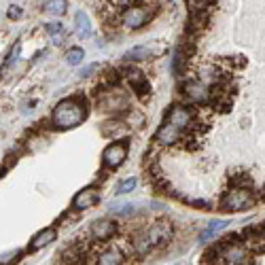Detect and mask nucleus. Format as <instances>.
<instances>
[{"label": "nucleus", "instance_id": "obj_2", "mask_svg": "<svg viewBox=\"0 0 265 265\" xmlns=\"http://www.w3.org/2000/svg\"><path fill=\"white\" fill-rule=\"evenodd\" d=\"M252 193L248 189H231L227 191L221 200V208L223 210H229V212H235V210H244V208L252 206Z\"/></svg>", "mask_w": 265, "mask_h": 265}, {"label": "nucleus", "instance_id": "obj_15", "mask_svg": "<svg viewBox=\"0 0 265 265\" xmlns=\"http://www.w3.org/2000/svg\"><path fill=\"white\" fill-rule=\"evenodd\" d=\"M125 259H123V252L119 248H106L104 252H100V257H98L100 265H119Z\"/></svg>", "mask_w": 265, "mask_h": 265}, {"label": "nucleus", "instance_id": "obj_26", "mask_svg": "<svg viewBox=\"0 0 265 265\" xmlns=\"http://www.w3.org/2000/svg\"><path fill=\"white\" fill-rule=\"evenodd\" d=\"M112 3L119 5V7H131V5L136 3V0H112Z\"/></svg>", "mask_w": 265, "mask_h": 265}, {"label": "nucleus", "instance_id": "obj_27", "mask_svg": "<svg viewBox=\"0 0 265 265\" xmlns=\"http://www.w3.org/2000/svg\"><path fill=\"white\" fill-rule=\"evenodd\" d=\"M263 238H265V227H263Z\"/></svg>", "mask_w": 265, "mask_h": 265}, {"label": "nucleus", "instance_id": "obj_18", "mask_svg": "<svg viewBox=\"0 0 265 265\" xmlns=\"http://www.w3.org/2000/svg\"><path fill=\"white\" fill-rule=\"evenodd\" d=\"M153 55V49L151 47H134V49H129L127 53H125V60H147V58H151Z\"/></svg>", "mask_w": 265, "mask_h": 265}, {"label": "nucleus", "instance_id": "obj_21", "mask_svg": "<svg viewBox=\"0 0 265 265\" xmlns=\"http://www.w3.org/2000/svg\"><path fill=\"white\" fill-rule=\"evenodd\" d=\"M85 58V51L81 49V47H72V49L66 51V62H68L70 66H79Z\"/></svg>", "mask_w": 265, "mask_h": 265}, {"label": "nucleus", "instance_id": "obj_10", "mask_svg": "<svg viewBox=\"0 0 265 265\" xmlns=\"http://www.w3.org/2000/svg\"><path fill=\"white\" fill-rule=\"evenodd\" d=\"M185 96L195 104H204L210 98V91H208V85L204 81H189L185 83Z\"/></svg>", "mask_w": 265, "mask_h": 265}, {"label": "nucleus", "instance_id": "obj_12", "mask_svg": "<svg viewBox=\"0 0 265 265\" xmlns=\"http://www.w3.org/2000/svg\"><path fill=\"white\" fill-rule=\"evenodd\" d=\"M98 200H100V197H98V189L87 187V189H83V191L77 193V197L72 200V208H74V210H87V208L96 206Z\"/></svg>", "mask_w": 265, "mask_h": 265}, {"label": "nucleus", "instance_id": "obj_14", "mask_svg": "<svg viewBox=\"0 0 265 265\" xmlns=\"http://www.w3.org/2000/svg\"><path fill=\"white\" fill-rule=\"evenodd\" d=\"M58 238V231L53 229V227H47V229H43V231H39L32 238V242H30V248L32 250H41V248H45V246H49V244H53V240Z\"/></svg>", "mask_w": 265, "mask_h": 265}, {"label": "nucleus", "instance_id": "obj_28", "mask_svg": "<svg viewBox=\"0 0 265 265\" xmlns=\"http://www.w3.org/2000/svg\"><path fill=\"white\" fill-rule=\"evenodd\" d=\"M202 3H210V0H202Z\"/></svg>", "mask_w": 265, "mask_h": 265}, {"label": "nucleus", "instance_id": "obj_7", "mask_svg": "<svg viewBox=\"0 0 265 265\" xmlns=\"http://www.w3.org/2000/svg\"><path fill=\"white\" fill-rule=\"evenodd\" d=\"M166 121L172 123V125L178 127L181 131H185L189 125H191L193 115H191V110L185 108V106H172V108H170V112L166 115Z\"/></svg>", "mask_w": 265, "mask_h": 265}, {"label": "nucleus", "instance_id": "obj_24", "mask_svg": "<svg viewBox=\"0 0 265 265\" xmlns=\"http://www.w3.org/2000/svg\"><path fill=\"white\" fill-rule=\"evenodd\" d=\"M7 15L11 17V20H17V17L22 15V9H20V7H11V9H9V13H7Z\"/></svg>", "mask_w": 265, "mask_h": 265}, {"label": "nucleus", "instance_id": "obj_17", "mask_svg": "<svg viewBox=\"0 0 265 265\" xmlns=\"http://www.w3.org/2000/svg\"><path fill=\"white\" fill-rule=\"evenodd\" d=\"M77 34H79V39H87L91 34V22H89V17L85 11L77 13Z\"/></svg>", "mask_w": 265, "mask_h": 265}, {"label": "nucleus", "instance_id": "obj_23", "mask_svg": "<svg viewBox=\"0 0 265 265\" xmlns=\"http://www.w3.org/2000/svg\"><path fill=\"white\" fill-rule=\"evenodd\" d=\"M134 187H136V178H134V176L123 178V181L117 185V193H119V195H125V193H129V191H134Z\"/></svg>", "mask_w": 265, "mask_h": 265}, {"label": "nucleus", "instance_id": "obj_9", "mask_svg": "<svg viewBox=\"0 0 265 265\" xmlns=\"http://www.w3.org/2000/svg\"><path fill=\"white\" fill-rule=\"evenodd\" d=\"M125 79L129 81V85L134 87V91L138 93L140 98H145V96H149V81H147V74L143 72V70H138V68H125Z\"/></svg>", "mask_w": 265, "mask_h": 265}, {"label": "nucleus", "instance_id": "obj_22", "mask_svg": "<svg viewBox=\"0 0 265 265\" xmlns=\"http://www.w3.org/2000/svg\"><path fill=\"white\" fill-rule=\"evenodd\" d=\"M47 32L53 36V43H62V39H64V26L62 24H58V22L47 24Z\"/></svg>", "mask_w": 265, "mask_h": 265}, {"label": "nucleus", "instance_id": "obj_6", "mask_svg": "<svg viewBox=\"0 0 265 265\" xmlns=\"http://www.w3.org/2000/svg\"><path fill=\"white\" fill-rule=\"evenodd\" d=\"M147 231H149V238H151V242H153V246L168 244L170 240H172V233H174L172 225H170L168 221H157L155 225H151Z\"/></svg>", "mask_w": 265, "mask_h": 265}, {"label": "nucleus", "instance_id": "obj_16", "mask_svg": "<svg viewBox=\"0 0 265 265\" xmlns=\"http://www.w3.org/2000/svg\"><path fill=\"white\" fill-rule=\"evenodd\" d=\"M151 248H153V242H151V238H149V231H147V229L138 231V233L134 235V250H136L138 254H147Z\"/></svg>", "mask_w": 265, "mask_h": 265}, {"label": "nucleus", "instance_id": "obj_20", "mask_svg": "<svg viewBox=\"0 0 265 265\" xmlns=\"http://www.w3.org/2000/svg\"><path fill=\"white\" fill-rule=\"evenodd\" d=\"M223 227H227V221H212L210 225H208V229L206 231H202V235H200V240L202 242H206V240H210L214 233H219Z\"/></svg>", "mask_w": 265, "mask_h": 265}, {"label": "nucleus", "instance_id": "obj_19", "mask_svg": "<svg viewBox=\"0 0 265 265\" xmlns=\"http://www.w3.org/2000/svg\"><path fill=\"white\" fill-rule=\"evenodd\" d=\"M66 0H47L45 5V11L49 15H64L66 13Z\"/></svg>", "mask_w": 265, "mask_h": 265}, {"label": "nucleus", "instance_id": "obj_11", "mask_svg": "<svg viewBox=\"0 0 265 265\" xmlns=\"http://www.w3.org/2000/svg\"><path fill=\"white\" fill-rule=\"evenodd\" d=\"M181 136H183V131H181V129L174 127L172 123L164 121V125L159 127V129H157V134H155V143L164 145V147H170V145L178 143V140H181Z\"/></svg>", "mask_w": 265, "mask_h": 265}, {"label": "nucleus", "instance_id": "obj_1", "mask_svg": "<svg viewBox=\"0 0 265 265\" xmlns=\"http://www.w3.org/2000/svg\"><path fill=\"white\" fill-rule=\"evenodd\" d=\"M85 117H87V108H85L83 100L66 98L53 108L51 121L58 129H72V127H77L79 123H83Z\"/></svg>", "mask_w": 265, "mask_h": 265}, {"label": "nucleus", "instance_id": "obj_13", "mask_svg": "<svg viewBox=\"0 0 265 265\" xmlns=\"http://www.w3.org/2000/svg\"><path fill=\"white\" fill-rule=\"evenodd\" d=\"M100 108L102 110H125L127 108V98L121 93L108 91L104 98H100Z\"/></svg>", "mask_w": 265, "mask_h": 265}, {"label": "nucleus", "instance_id": "obj_25", "mask_svg": "<svg viewBox=\"0 0 265 265\" xmlns=\"http://www.w3.org/2000/svg\"><path fill=\"white\" fill-rule=\"evenodd\" d=\"M17 53H20V43H17L15 47H13V53L9 55V60H7V64H13L15 60H17Z\"/></svg>", "mask_w": 265, "mask_h": 265}, {"label": "nucleus", "instance_id": "obj_8", "mask_svg": "<svg viewBox=\"0 0 265 265\" xmlns=\"http://www.w3.org/2000/svg\"><path fill=\"white\" fill-rule=\"evenodd\" d=\"M117 233V223L110 219H100L96 223H91V238L98 242H106Z\"/></svg>", "mask_w": 265, "mask_h": 265}, {"label": "nucleus", "instance_id": "obj_3", "mask_svg": "<svg viewBox=\"0 0 265 265\" xmlns=\"http://www.w3.org/2000/svg\"><path fill=\"white\" fill-rule=\"evenodd\" d=\"M125 157H127V147L123 145V143H112L108 145L106 149H104V153H102V162L106 168H119L123 162H125Z\"/></svg>", "mask_w": 265, "mask_h": 265}, {"label": "nucleus", "instance_id": "obj_5", "mask_svg": "<svg viewBox=\"0 0 265 265\" xmlns=\"http://www.w3.org/2000/svg\"><path fill=\"white\" fill-rule=\"evenodd\" d=\"M149 11L145 7H127L125 11H123V24L129 30H138V28H143L147 22H149Z\"/></svg>", "mask_w": 265, "mask_h": 265}, {"label": "nucleus", "instance_id": "obj_4", "mask_svg": "<svg viewBox=\"0 0 265 265\" xmlns=\"http://www.w3.org/2000/svg\"><path fill=\"white\" fill-rule=\"evenodd\" d=\"M221 261L223 263H231V265L250 263V252L242 244H227L223 248V252H221Z\"/></svg>", "mask_w": 265, "mask_h": 265}]
</instances>
